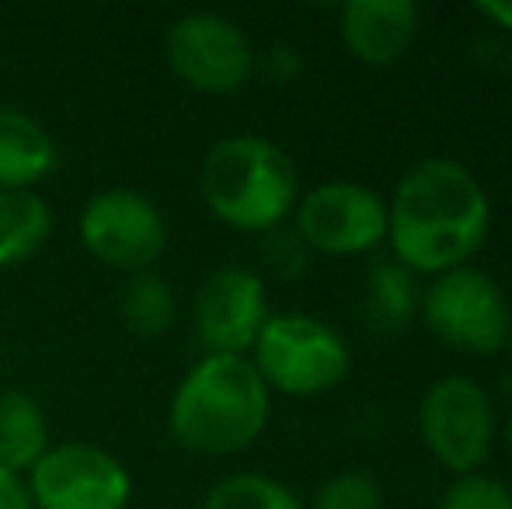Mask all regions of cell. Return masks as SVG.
<instances>
[{
	"label": "cell",
	"mask_w": 512,
	"mask_h": 509,
	"mask_svg": "<svg viewBox=\"0 0 512 509\" xmlns=\"http://www.w3.org/2000/svg\"><path fill=\"white\" fill-rule=\"evenodd\" d=\"M492 231L485 185L453 157H422L387 199V241L394 262L415 276L471 265Z\"/></svg>",
	"instance_id": "6da1fadb"
},
{
	"label": "cell",
	"mask_w": 512,
	"mask_h": 509,
	"mask_svg": "<svg viewBox=\"0 0 512 509\" xmlns=\"http://www.w3.org/2000/svg\"><path fill=\"white\" fill-rule=\"evenodd\" d=\"M269 387L248 356L206 353L178 381L168 405V429L192 454H237L269 426Z\"/></svg>",
	"instance_id": "7a4b0ae2"
},
{
	"label": "cell",
	"mask_w": 512,
	"mask_h": 509,
	"mask_svg": "<svg viewBox=\"0 0 512 509\" xmlns=\"http://www.w3.org/2000/svg\"><path fill=\"white\" fill-rule=\"evenodd\" d=\"M209 213L234 231L269 234L297 210L300 175L293 157L255 133L227 136L199 168Z\"/></svg>",
	"instance_id": "3957f363"
},
{
	"label": "cell",
	"mask_w": 512,
	"mask_h": 509,
	"mask_svg": "<svg viewBox=\"0 0 512 509\" xmlns=\"http://www.w3.org/2000/svg\"><path fill=\"white\" fill-rule=\"evenodd\" d=\"M251 367L269 391L314 398L349 377L352 353L338 328L314 314H269L251 346Z\"/></svg>",
	"instance_id": "277c9868"
},
{
	"label": "cell",
	"mask_w": 512,
	"mask_h": 509,
	"mask_svg": "<svg viewBox=\"0 0 512 509\" xmlns=\"http://www.w3.org/2000/svg\"><path fill=\"white\" fill-rule=\"evenodd\" d=\"M418 318L443 346L488 356L506 349L512 304L499 279L474 265L439 272L422 286Z\"/></svg>",
	"instance_id": "5b68a950"
},
{
	"label": "cell",
	"mask_w": 512,
	"mask_h": 509,
	"mask_svg": "<svg viewBox=\"0 0 512 509\" xmlns=\"http://www.w3.org/2000/svg\"><path fill=\"white\" fill-rule=\"evenodd\" d=\"M418 433L422 443L453 475H478L495 443L492 394L471 377H439L418 401Z\"/></svg>",
	"instance_id": "8992f818"
},
{
	"label": "cell",
	"mask_w": 512,
	"mask_h": 509,
	"mask_svg": "<svg viewBox=\"0 0 512 509\" xmlns=\"http://www.w3.org/2000/svg\"><path fill=\"white\" fill-rule=\"evenodd\" d=\"M168 67L203 95H234L255 74V46L227 14L192 11L164 32Z\"/></svg>",
	"instance_id": "52a82bcc"
},
{
	"label": "cell",
	"mask_w": 512,
	"mask_h": 509,
	"mask_svg": "<svg viewBox=\"0 0 512 509\" xmlns=\"http://www.w3.org/2000/svg\"><path fill=\"white\" fill-rule=\"evenodd\" d=\"M35 509H126L133 478L98 443H53L25 478Z\"/></svg>",
	"instance_id": "ba28073f"
},
{
	"label": "cell",
	"mask_w": 512,
	"mask_h": 509,
	"mask_svg": "<svg viewBox=\"0 0 512 509\" xmlns=\"http://www.w3.org/2000/svg\"><path fill=\"white\" fill-rule=\"evenodd\" d=\"M81 245L98 262L119 272H150L168 248V220L154 199L136 189H102L88 199L77 220Z\"/></svg>",
	"instance_id": "9c48e42d"
},
{
	"label": "cell",
	"mask_w": 512,
	"mask_h": 509,
	"mask_svg": "<svg viewBox=\"0 0 512 509\" xmlns=\"http://www.w3.org/2000/svg\"><path fill=\"white\" fill-rule=\"evenodd\" d=\"M297 238L310 252L349 258L387 241V199L363 182H321L297 199Z\"/></svg>",
	"instance_id": "30bf717a"
},
{
	"label": "cell",
	"mask_w": 512,
	"mask_h": 509,
	"mask_svg": "<svg viewBox=\"0 0 512 509\" xmlns=\"http://www.w3.org/2000/svg\"><path fill=\"white\" fill-rule=\"evenodd\" d=\"M269 321V293L258 272L223 265L209 272L196 293V328L206 353L248 356Z\"/></svg>",
	"instance_id": "8fae6325"
},
{
	"label": "cell",
	"mask_w": 512,
	"mask_h": 509,
	"mask_svg": "<svg viewBox=\"0 0 512 509\" xmlns=\"http://www.w3.org/2000/svg\"><path fill=\"white\" fill-rule=\"evenodd\" d=\"M342 42L359 63L387 67L401 60L418 32L415 0H349L338 11Z\"/></svg>",
	"instance_id": "7c38bea8"
},
{
	"label": "cell",
	"mask_w": 512,
	"mask_h": 509,
	"mask_svg": "<svg viewBox=\"0 0 512 509\" xmlns=\"http://www.w3.org/2000/svg\"><path fill=\"white\" fill-rule=\"evenodd\" d=\"M60 164L53 133L28 112L0 105V189L32 192Z\"/></svg>",
	"instance_id": "4fadbf2b"
},
{
	"label": "cell",
	"mask_w": 512,
	"mask_h": 509,
	"mask_svg": "<svg viewBox=\"0 0 512 509\" xmlns=\"http://www.w3.org/2000/svg\"><path fill=\"white\" fill-rule=\"evenodd\" d=\"M49 447V422L39 401L18 387L0 391V468L25 478Z\"/></svg>",
	"instance_id": "5bb4252c"
},
{
	"label": "cell",
	"mask_w": 512,
	"mask_h": 509,
	"mask_svg": "<svg viewBox=\"0 0 512 509\" xmlns=\"http://www.w3.org/2000/svg\"><path fill=\"white\" fill-rule=\"evenodd\" d=\"M418 290L415 272L398 265L394 258L377 262L366 272L363 286V318L377 335H401L418 318Z\"/></svg>",
	"instance_id": "9a60e30c"
},
{
	"label": "cell",
	"mask_w": 512,
	"mask_h": 509,
	"mask_svg": "<svg viewBox=\"0 0 512 509\" xmlns=\"http://www.w3.org/2000/svg\"><path fill=\"white\" fill-rule=\"evenodd\" d=\"M53 231V210L35 192L0 189V269L39 255Z\"/></svg>",
	"instance_id": "2e32d148"
},
{
	"label": "cell",
	"mask_w": 512,
	"mask_h": 509,
	"mask_svg": "<svg viewBox=\"0 0 512 509\" xmlns=\"http://www.w3.org/2000/svg\"><path fill=\"white\" fill-rule=\"evenodd\" d=\"M119 311L122 321L133 328L136 335H147V339H157L164 335L171 325H175V293L164 283L157 272H136L126 283L119 297Z\"/></svg>",
	"instance_id": "e0dca14e"
},
{
	"label": "cell",
	"mask_w": 512,
	"mask_h": 509,
	"mask_svg": "<svg viewBox=\"0 0 512 509\" xmlns=\"http://www.w3.org/2000/svg\"><path fill=\"white\" fill-rule=\"evenodd\" d=\"M203 509H307L297 492L258 471L227 475L206 492Z\"/></svg>",
	"instance_id": "ac0fdd59"
},
{
	"label": "cell",
	"mask_w": 512,
	"mask_h": 509,
	"mask_svg": "<svg viewBox=\"0 0 512 509\" xmlns=\"http://www.w3.org/2000/svg\"><path fill=\"white\" fill-rule=\"evenodd\" d=\"M384 506V489L363 468H345L331 475L321 489L314 492L310 509H380Z\"/></svg>",
	"instance_id": "d6986e66"
},
{
	"label": "cell",
	"mask_w": 512,
	"mask_h": 509,
	"mask_svg": "<svg viewBox=\"0 0 512 509\" xmlns=\"http://www.w3.org/2000/svg\"><path fill=\"white\" fill-rule=\"evenodd\" d=\"M436 509H512V489L488 475H460L446 485Z\"/></svg>",
	"instance_id": "ffe728a7"
},
{
	"label": "cell",
	"mask_w": 512,
	"mask_h": 509,
	"mask_svg": "<svg viewBox=\"0 0 512 509\" xmlns=\"http://www.w3.org/2000/svg\"><path fill=\"white\" fill-rule=\"evenodd\" d=\"M272 238H269V265L279 272L283 279H297L300 272L307 269V252L310 248L304 245V241L297 238V231L293 234H279V227L276 231H269Z\"/></svg>",
	"instance_id": "44dd1931"
},
{
	"label": "cell",
	"mask_w": 512,
	"mask_h": 509,
	"mask_svg": "<svg viewBox=\"0 0 512 509\" xmlns=\"http://www.w3.org/2000/svg\"><path fill=\"white\" fill-rule=\"evenodd\" d=\"M0 509H35L25 478L11 475V471H4V468H0Z\"/></svg>",
	"instance_id": "7402d4cb"
},
{
	"label": "cell",
	"mask_w": 512,
	"mask_h": 509,
	"mask_svg": "<svg viewBox=\"0 0 512 509\" xmlns=\"http://www.w3.org/2000/svg\"><path fill=\"white\" fill-rule=\"evenodd\" d=\"M478 14L492 21V25H499V28H506V32H512V0H481Z\"/></svg>",
	"instance_id": "603a6c76"
},
{
	"label": "cell",
	"mask_w": 512,
	"mask_h": 509,
	"mask_svg": "<svg viewBox=\"0 0 512 509\" xmlns=\"http://www.w3.org/2000/svg\"><path fill=\"white\" fill-rule=\"evenodd\" d=\"M506 443H509V454H512V412H509V419H506Z\"/></svg>",
	"instance_id": "cb8c5ba5"
},
{
	"label": "cell",
	"mask_w": 512,
	"mask_h": 509,
	"mask_svg": "<svg viewBox=\"0 0 512 509\" xmlns=\"http://www.w3.org/2000/svg\"><path fill=\"white\" fill-rule=\"evenodd\" d=\"M506 349H509V360H512V318H509V332H506Z\"/></svg>",
	"instance_id": "d4e9b609"
}]
</instances>
